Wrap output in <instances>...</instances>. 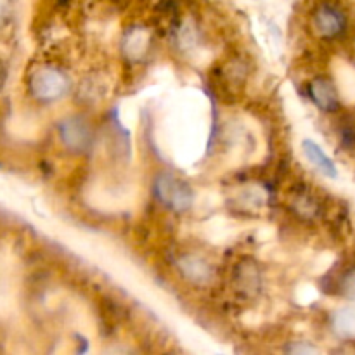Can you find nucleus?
<instances>
[{
  "label": "nucleus",
  "mask_w": 355,
  "mask_h": 355,
  "mask_svg": "<svg viewBox=\"0 0 355 355\" xmlns=\"http://www.w3.org/2000/svg\"><path fill=\"white\" fill-rule=\"evenodd\" d=\"M3 80H6V71H3V66L2 62H0V87L3 85Z\"/></svg>",
  "instance_id": "nucleus-12"
},
{
  "label": "nucleus",
  "mask_w": 355,
  "mask_h": 355,
  "mask_svg": "<svg viewBox=\"0 0 355 355\" xmlns=\"http://www.w3.org/2000/svg\"><path fill=\"white\" fill-rule=\"evenodd\" d=\"M58 134L62 144L73 153H85L94 141L89 123L80 116H69L59 121Z\"/></svg>",
  "instance_id": "nucleus-3"
},
{
  "label": "nucleus",
  "mask_w": 355,
  "mask_h": 355,
  "mask_svg": "<svg viewBox=\"0 0 355 355\" xmlns=\"http://www.w3.org/2000/svg\"><path fill=\"white\" fill-rule=\"evenodd\" d=\"M288 352H293V354H314L318 352V349L315 347H311V345H291L288 347Z\"/></svg>",
  "instance_id": "nucleus-11"
},
{
  "label": "nucleus",
  "mask_w": 355,
  "mask_h": 355,
  "mask_svg": "<svg viewBox=\"0 0 355 355\" xmlns=\"http://www.w3.org/2000/svg\"><path fill=\"white\" fill-rule=\"evenodd\" d=\"M177 269L180 270L184 279L194 286H207L211 283L215 270L207 259L200 255H184L177 262Z\"/></svg>",
  "instance_id": "nucleus-5"
},
{
  "label": "nucleus",
  "mask_w": 355,
  "mask_h": 355,
  "mask_svg": "<svg viewBox=\"0 0 355 355\" xmlns=\"http://www.w3.org/2000/svg\"><path fill=\"white\" fill-rule=\"evenodd\" d=\"M302 149H304L305 158H307L309 162L315 166V168L321 170L326 177H331V179H335V177L338 175L336 165L333 163V159L329 158L324 151H322V148L318 144V142L311 141V139H305V141L302 142Z\"/></svg>",
  "instance_id": "nucleus-7"
},
{
  "label": "nucleus",
  "mask_w": 355,
  "mask_h": 355,
  "mask_svg": "<svg viewBox=\"0 0 355 355\" xmlns=\"http://www.w3.org/2000/svg\"><path fill=\"white\" fill-rule=\"evenodd\" d=\"M123 49L125 54L130 55L132 59H139L141 55H144L146 49H148V33L144 30H139V28L128 31L125 35Z\"/></svg>",
  "instance_id": "nucleus-8"
},
{
  "label": "nucleus",
  "mask_w": 355,
  "mask_h": 355,
  "mask_svg": "<svg viewBox=\"0 0 355 355\" xmlns=\"http://www.w3.org/2000/svg\"><path fill=\"white\" fill-rule=\"evenodd\" d=\"M10 14H12V3H10V0H0V30L9 23Z\"/></svg>",
  "instance_id": "nucleus-9"
},
{
  "label": "nucleus",
  "mask_w": 355,
  "mask_h": 355,
  "mask_svg": "<svg viewBox=\"0 0 355 355\" xmlns=\"http://www.w3.org/2000/svg\"><path fill=\"white\" fill-rule=\"evenodd\" d=\"M155 196L163 207L173 211H186L193 205V191L172 173H159L155 180Z\"/></svg>",
  "instance_id": "nucleus-2"
},
{
  "label": "nucleus",
  "mask_w": 355,
  "mask_h": 355,
  "mask_svg": "<svg viewBox=\"0 0 355 355\" xmlns=\"http://www.w3.org/2000/svg\"><path fill=\"white\" fill-rule=\"evenodd\" d=\"M309 96L314 101L315 106L326 113H335L340 110L338 92H336V87L333 85L329 78L319 76V78L312 80L311 85H309Z\"/></svg>",
  "instance_id": "nucleus-6"
},
{
  "label": "nucleus",
  "mask_w": 355,
  "mask_h": 355,
  "mask_svg": "<svg viewBox=\"0 0 355 355\" xmlns=\"http://www.w3.org/2000/svg\"><path fill=\"white\" fill-rule=\"evenodd\" d=\"M28 89L38 103H54L68 94L69 80L62 69L55 66H42L30 76Z\"/></svg>",
  "instance_id": "nucleus-1"
},
{
  "label": "nucleus",
  "mask_w": 355,
  "mask_h": 355,
  "mask_svg": "<svg viewBox=\"0 0 355 355\" xmlns=\"http://www.w3.org/2000/svg\"><path fill=\"white\" fill-rule=\"evenodd\" d=\"M314 28L322 38H336L345 31L347 28V16L340 7L333 3H322L315 9Z\"/></svg>",
  "instance_id": "nucleus-4"
},
{
  "label": "nucleus",
  "mask_w": 355,
  "mask_h": 355,
  "mask_svg": "<svg viewBox=\"0 0 355 355\" xmlns=\"http://www.w3.org/2000/svg\"><path fill=\"white\" fill-rule=\"evenodd\" d=\"M342 142H343V146H345L347 149L354 148V146H355V130H354V128H350V127L343 128Z\"/></svg>",
  "instance_id": "nucleus-10"
}]
</instances>
